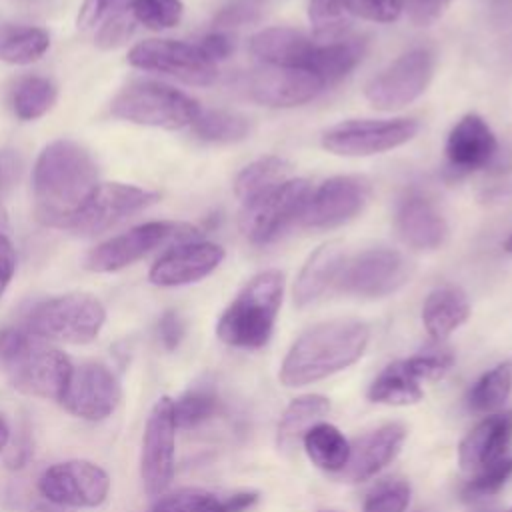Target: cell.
Instances as JSON below:
<instances>
[{"label":"cell","instance_id":"1","mask_svg":"<svg viewBox=\"0 0 512 512\" xmlns=\"http://www.w3.org/2000/svg\"><path fill=\"white\" fill-rule=\"evenodd\" d=\"M96 184L98 170L88 150L72 140L50 142L32 172L38 220L62 230Z\"/></svg>","mask_w":512,"mask_h":512},{"label":"cell","instance_id":"2","mask_svg":"<svg viewBox=\"0 0 512 512\" xmlns=\"http://www.w3.org/2000/svg\"><path fill=\"white\" fill-rule=\"evenodd\" d=\"M370 342V328L362 320H326L304 330L290 346L282 366L280 382L288 388L328 378L352 366Z\"/></svg>","mask_w":512,"mask_h":512},{"label":"cell","instance_id":"3","mask_svg":"<svg viewBox=\"0 0 512 512\" xmlns=\"http://www.w3.org/2000/svg\"><path fill=\"white\" fill-rule=\"evenodd\" d=\"M0 368L16 390L50 400L62 398L72 372L62 350L26 328L0 330Z\"/></svg>","mask_w":512,"mask_h":512},{"label":"cell","instance_id":"4","mask_svg":"<svg viewBox=\"0 0 512 512\" xmlns=\"http://www.w3.org/2000/svg\"><path fill=\"white\" fill-rule=\"evenodd\" d=\"M284 276L278 270L256 274L222 312L216 334L234 348L256 350L268 344L282 304Z\"/></svg>","mask_w":512,"mask_h":512},{"label":"cell","instance_id":"5","mask_svg":"<svg viewBox=\"0 0 512 512\" xmlns=\"http://www.w3.org/2000/svg\"><path fill=\"white\" fill-rule=\"evenodd\" d=\"M110 112L116 118L140 126L180 130L192 126L200 114V106L178 88L154 80H136L114 96Z\"/></svg>","mask_w":512,"mask_h":512},{"label":"cell","instance_id":"6","mask_svg":"<svg viewBox=\"0 0 512 512\" xmlns=\"http://www.w3.org/2000/svg\"><path fill=\"white\" fill-rule=\"evenodd\" d=\"M106 320L102 302L86 292H70L36 304L26 316V330L54 342H92Z\"/></svg>","mask_w":512,"mask_h":512},{"label":"cell","instance_id":"7","mask_svg":"<svg viewBox=\"0 0 512 512\" xmlns=\"http://www.w3.org/2000/svg\"><path fill=\"white\" fill-rule=\"evenodd\" d=\"M198 236V228L188 222L176 220H152L130 228L124 234L112 236L98 244L86 256L84 266L92 272H116L122 270L160 246H176L190 242Z\"/></svg>","mask_w":512,"mask_h":512},{"label":"cell","instance_id":"8","mask_svg":"<svg viewBox=\"0 0 512 512\" xmlns=\"http://www.w3.org/2000/svg\"><path fill=\"white\" fill-rule=\"evenodd\" d=\"M310 194L312 186L306 178H290L254 200L244 202L238 220L242 234L256 246L274 242L302 216Z\"/></svg>","mask_w":512,"mask_h":512},{"label":"cell","instance_id":"9","mask_svg":"<svg viewBox=\"0 0 512 512\" xmlns=\"http://www.w3.org/2000/svg\"><path fill=\"white\" fill-rule=\"evenodd\" d=\"M408 258L394 248H368L350 260L336 278V288L360 298H382L402 288L410 278Z\"/></svg>","mask_w":512,"mask_h":512},{"label":"cell","instance_id":"10","mask_svg":"<svg viewBox=\"0 0 512 512\" xmlns=\"http://www.w3.org/2000/svg\"><path fill=\"white\" fill-rule=\"evenodd\" d=\"M156 200V192L138 186L118 182L96 184L86 202L74 212L62 230L76 236H96L110 230L124 218L148 208Z\"/></svg>","mask_w":512,"mask_h":512},{"label":"cell","instance_id":"11","mask_svg":"<svg viewBox=\"0 0 512 512\" xmlns=\"http://www.w3.org/2000/svg\"><path fill=\"white\" fill-rule=\"evenodd\" d=\"M432 74L434 54L428 48H412L376 74L364 96L378 110H398L424 94Z\"/></svg>","mask_w":512,"mask_h":512},{"label":"cell","instance_id":"12","mask_svg":"<svg viewBox=\"0 0 512 512\" xmlns=\"http://www.w3.org/2000/svg\"><path fill=\"white\" fill-rule=\"evenodd\" d=\"M418 132L414 118L344 120L322 134V146L336 156H372L410 142Z\"/></svg>","mask_w":512,"mask_h":512},{"label":"cell","instance_id":"13","mask_svg":"<svg viewBox=\"0 0 512 512\" xmlns=\"http://www.w3.org/2000/svg\"><path fill=\"white\" fill-rule=\"evenodd\" d=\"M134 68L172 76L192 86H208L216 80V64L204 56L198 44L168 38H152L138 42L128 52Z\"/></svg>","mask_w":512,"mask_h":512},{"label":"cell","instance_id":"14","mask_svg":"<svg viewBox=\"0 0 512 512\" xmlns=\"http://www.w3.org/2000/svg\"><path fill=\"white\" fill-rule=\"evenodd\" d=\"M176 452V422L174 400L162 396L150 410L140 454V476L150 496L166 492L174 478Z\"/></svg>","mask_w":512,"mask_h":512},{"label":"cell","instance_id":"15","mask_svg":"<svg viewBox=\"0 0 512 512\" xmlns=\"http://www.w3.org/2000/svg\"><path fill=\"white\" fill-rule=\"evenodd\" d=\"M38 490L56 506L94 508L106 500L110 478L88 460H66L42 472Z\"/></svg>","mask_w":512,"mask_h":512},{"label":"cell","instance_id":"16","mask_svg":"<svg viewBox=\"0 0 512 512\" xmlns=\"http://www.w3.org/2000/svg\"><path fill=\"white\" fill-rule=\"evenodd\" d=\"M370 182L362 176H332L312 190L300 216L306 228H336L360 214L370 200Z\"/></svg>","mask_w":512,"mask_h":512},{"label":"cell","instance_id":"17","mask_svg":"<svg viewBox=\"0 0 512 512\" xmlns=\"http://www.w3.org/2000/svg\"><path fill=\"white\" fill-rule=\"evenodd\" d=\"M120 396V384L104 364L84 362L72 366L60 402L70 414L96 422L108 418L116 410Z\"/></svg>","mask_w":512,"mask_h":512},{"label":"cell","instance_id":"18","mask_svg":"<svg viewBox=\"0 0 512 512\" xmlns=\"http://www.w3.org/2000/svg\"><path fill=\"white\" fill-rule=\"evenodd\" d=\"M224 260V248L214 242H182L166 250L150 268L148 278L156 286L172 288L198 282L212 274Z\"/></svg>","mask_w":512,"mask_h":512},{"label":"cell","instance_id":"19","mask_svg":"<svg viewBox=\"0 0 512 512\" xmlns=\"http://www.w3.org/2000/svg\"><path fill=\"white\" fill-rule=\"evenodd\" d=\"M324 82L308 70L262 66L250 78V96L270 108H292L314 100L322 90Z\"/></svg>","mask_w":512,"mask_h":512},{"label":"cell","instance_id":"20","mask_svg":"<svg viewBox=\"0 0 512 512\" xmlns=\"http://www.w3.org/2000/svg\"><path fill=\"white\" fill-rule=\"evenodd\" d=\"M406 440V428L398 422L382 424L350 442L346 466L338 472L346 482H364L388 466Z\"/></svg>","mask_w":512,"mask_h":512},{"label":"cell","instance_id":"21","mask_svg":"<svg viewBox=\"0 0 512 512\" xmlns=\"http://www.w3.org/2000/svg\"><path fill=\"white\" fill-rule=\"evenodd\" d=\"M444 152L454 170L476 172L494 160L498 140L482 116L466 114L450 130Z\"/></svg>","mask_w":512,"mask_h":512},{"label":"cell","instance_id":"22","mask_svg":"<svg viewBox=\"0 0 512 512\" xmlns=\"http://www.w3.org/2000/svg\"><path fill=\"white\" fill-rule=\"evenodd\" d=\"M512 442V410L496 412L478 422L458 446L462 470H480L504 458Z\"/></svg>","mask_w":512,"mask_h":512},{"label":"cell","instance_id":"23","mask_svg":"<svg viewBox=\"0 0 512 512\" xmlns=\"http://www.w3.org/2000/svg\"><path fill=\"white\" fill-rule=\"evenodd\" d=\"M318 42L294 28H264L250 38V52L264 66L300 68L310 72Z\"/></svg>","mask_w":512,"mask_h":512},{"label":"cell","instance_id":"24","mask_svg":"<svg viewBox=\"0 0 512 512\" xmlns=\"http://www.w3.org/2000/svg\"><path fill=\"white\" fill-rule=\"evenodd\" d=\"M396 230L414 250H436L448 236V224L438 208L422 194H408L396 210Z\"/></svg>","mask_w":512,"mask_h":512},{"label":"cell","instance_id":"25","mask_svg":"<svg viewBox=\"0 0 512 512\" xmlns=\"http://www.w3.org/2000/svg\"><path fill=\"white\" fill-rule=\"evenodd\" d=\"M344 244L340 240H328L320 244L304 262L296 284H294V302L306 306L318 300L330 286L336 284V278L344 266Z\"/></svg>","mask_w":512,"mask_h":512},{"label":"cell","instance_id":"26","mask_svg":"<svg viewBox=\"0 0 512 512\" xmlns=\"http://www.w3.org/2000/svg\"><path fill=\"white\" fill-rule=\"evenodd\" d=\"M470 316V302L456 286L432 290L422 304V324L434 340H444Z\"/></svg>","mask_w":512,"mask_h":512},{"label":"cell","instance_id":"27","mask_svg":"<svg viewBox=\"0 0 512 512\" xmlns=\"http://www.w3.org/2000/svg\"><path fill=\"white\" fill-rule=\"evenodd\" d=\"M330 412V402L328 398L320 396V394H304L294 398L280 422H278V430H276V444L278 450L282 452H294L296 446L302 442L304 434L318 422H322V418Z\"/></svg>","mask_w":512,"mask_h":512},{"label":"cell","instance_id":"28","mask_svg":"<svg viewBox=\"0 0 512 512\" xmlns=\"http://www.w3.org/2000/svg\"><path fill=\"white\" fill-rule=\"evenodd\" d=\"M364 42L358 38H340L334 42H318L316 54L310 64V72L318 76L324 86L336 84L350 74L362 60Z\"/></svg>","mask_w":512,"mask_h":512},{"label":"cell","instance_id":"29","mask_svg":"<svg viewBox=\"0 0 512 512\" xmlns=\"http://www.w3.org/2000/svg\"><path fill=\"white\" fill-rule=\"evenodd\" d=\"M292 164L280 156H262L244 166L234 180V194L244 204L290 180Z\"/></svg>","mask_w":512,"mask_h":512},{"label":"cell","instance_id":"30","mask_svg":"<svg viewBox=\"0 0 512 512\" xmlns=\"http://www.w3.org/2000/svg\"><path fill=\"white\" fill-rule=\"evenodd\" d=\"M304 450L314 466L324 472L338 474L350 456V442L346 436L328 422L314 424L302 438Z\"/></svg>","mask_w":512,"mask_h":512},{"label":"cell","instance_id":"31","mask_svg":"<svg viewBox=\"0 0 512 512\" xmlns=\"http://www.w3.org/2000/svg\"><path fill=\"white\" fill-rule=\"evenodd\" d=\"M50 48V34L30 24H0V60L8 64H32Z\"/></svg>","mask_w":512,"mask_h":512},{"label":"cell","instance_id":"32","mask_svg":"<svg viewBox=\"0 0 512 512\" xmlns=\"http://www.w3.org/2000/svg\"><path fill=\"white\" fill-rule=\"evenodd\" d=\"M422 396L420 382L406 370L404 360L388 364L368 388V398L372 402L390 406H410L420 402Z\"/></svg>","mask_w":512,"mask_h":512},{"label":"cell","instance_id":"33","mask_svg":"<svg viewBox=\"0 0 512 512\" xmlns=\"http://www.w3.org/2000/svg\"><path fill=\"white\" fill-rule=\"evenodd\" d=\"M58 98L52 80L44 76H24L10 92V108L20 120H36L44 116Z\"/></svg>","mask_w":512,"mask_h":512},{"label":"cell","instance_id":"34","mask_svg":"<svg viewBox=\"0 0 512 512\" xmlns=\"http://www.w3.org/2000/svg\"><path fill=\"white\" fill-rule=\"evenodd\" d=\"M512 392V362H502L484 372L468 390L466 404L470 412L488 414L498 410Z\"/></svg>","mask_w":512,"mask_h":512},{"label":"cell","instance_id":"35","mask_svg":"<svg viewBox=\"0 0 512 512\" xmlns=\"http://www.w3.org/2000/svg\"><path fill=\"white\" fill-rule=\"evenodd\" d=\"M352 12L346 0H310L308 20L316 42H334L346 38L352 24Z\"/></svg>","mask_w":512,"mask_h":512},{"label":"cell","instance_id":"36","mask_svg":"<svg viewBox=\"0 0 512 512\" xmlns=\"http://www.w3.org/2000/svg\"><path fill=\"white\" fill-rule=\"evenodd\" d=\"M192 130L198 138L208 142H240L248 136L250 124L244 116L230 110H200L192 122Z\"/></svg>","mask_w":512,"mask_h":512},{"label":"cell","instance_id":"37","mask_svg":"<svg viewBox=\"0 0 512 512\" xmlns=\"http://www.w3.org/2000/svg\"><path fill=\"white\" fill-rule=\"evenodd\" d=\"M218 410V394L208 384H198L186 390L174 402V422L176 428H194L208 418H212Z\"/></svg>","mask_w":512,"mask_h":512},{"label":"cell","instance_id":"38","mask_svg":"<svg viewBox=\"0 0 512 512\" xmlns=\"http://www.w3.org/2000/svg\"><path fill=\"white\" fill-rule=\"evenodd\" d=\"M128 10L138 24L150 30H166L180 22L184 6L180 0H132Z\"/></svg>","mask_w":512,"mask_h":512},{"label":"cell","instance_id":"39","mask_svg":"<svg viewBox=\"0 0 512 512\" xmlns=\"http://www.w3.org/2000/svg\"><path fill=\"white\" fill-rule=\"evenodd\" d=\"M410 484L402 478H384L366 494L362 512H406Z\"/></svg>","mask_w":512,"mask_h":512},{"label":"cell","instance_id":"40","mask_svg":"<svg viewBox=\"0 0 512 512\" xmlns=\"http://www.w3.org/2000/svg\"><path fill=\"white\" fill-rule=\"evenodd\" d=\"M152 512H226L220 498L200 488H180L162 496Z\"/></svg>","mask_w":512,"mask_h":512},{"label":"cell","instance_id":"41","mask_svg":"<svg viewBox=\"0 0 512 512\" xmlns=\"http://www.w3.org/2000/svg\"><path fill=\"white\" fill-rule=\"evenodd\" d=\"M512 476V458H502L498 462H492L476 472L472 480L462 490L464 500H478L496 494Z\"/></svg>","mask_w":512,"mask_h":512},{"label":"cell","instance_id":"42","mask_svg":"<svg viewBox=\"0 0 512 512\" xmlns=\"http://www.w3.org/2000/svg\"><path fill=\"white\" fill-rule=\"evenodd\" d=\"M454 356L448 350H428L420 352L416 356H410L404 360L406 370L420 382H436L446 376V372L452 368Z\"/></svg>","mask_w":512,"mask_h":512},{"label":"cell","instance_id":"43","mask_svg":"<svg viewBox=\"0 0 512 512\" xmlns=\"http://www.w3.org/2000/svg\"><path fill=\"white\" fill-rule=\"evenodd\" d=\"M266 6H268V0H230L214 16V26L226 30V28L254 24L264 16Z\"/></svg>","mask_w":512,"mask_h":512},{"label":"cell","instance_id":"44","mask_svg":"<svg viewBox=\"0 0 512 512\" xmlns=\"http://www.w3.org/2000/svg\"><path fill=\"white\" fill-rule=\"evenodd\" d=\"M134 24L136 20L132 18L130 10H118L100 24L96 32V44L102 48H116L124 44L132 36Z\"/></svg>","mask_w":512,"mask_h":512},{"label":"cell","instance_id":"45","mask_svg":"<svg viewBox=\"0 0 512 512\" xmlns=\"http://www.w3.org/2000/svg\"><path fill=\"white\" fill-rule=\"evenodd\" d=\"M354 16L374 22H392L404 10V0H346Z\"/></svg>","mask_w":512,"mask_h":512},{"label":"cell","instance_id":"46","mask_svg":"<svg viewBox=\"0 0 512 512\" xmlns=\"http://www.w3.org/2000/svg\"><path fill=\"white\" fill-rule=\"evenodd\" d=\"M126 0H84L78 12V28L88 30L100 26L106 18L122 10Z\"/></svg>","mask_w":512,"mask_h":512},{"label":"cell","instance_id":"47","mask_svg":"<svg viewBox=\"0 0 512 512\" xmlns=\"http://www.w3.org/2000/svg\"><path fill=\"white\" fill-rule=\"evenodd\" d=\"M450 2L452 0H404V8L412 24L430 26L446 12Z\"/></svg>","mask_w":512,"mask_h":512},{"label":"cell","instance_id":"48","mask_svg":"<svg viewBox=\"0 0 512 512\" xmlns=\"http://www.w3.org/2000/svg\"><path fill=\"white\" fill-rule=\"evenodd\" d=\"M158 334H160V340L166 350L178 348V344L184 338V322L178 316V312L168 310L162 314V318L158 322Z\"/></svg>","mask_w":512,"mask_h":512},{"label":"cell","instance_id":"49","mask_svg":"<svg viewBox=\"0 0 512 512\" xmlns=\"http://www.w3.org/2000/svg\"><path fill=\"white\" fill-rule=\"evenodd\" d=\"M198 48L204 52L206 58H210L216 64L218 60H224L232 54L234 40L226 32H212L200 40Z\"/></svg>","mask_w":512,"mask_h":512},{"label":"cell","instance_id":"50","mask_svg":"<svg viewBox=\"0 0 512 512\" xmlns=\"http://www.w3.org/2000/svg\"><path fill=\"white\" fill-rule=\"evenodd\" d=\"M16 270V250L8 236V230L0 228V298L6 292Z\"/></svg>","mask_w":512,"mask_h":512},{"label":"cell","instance_id":"51","mask_svg":"<svg viewBox=\"0 0 512 512\" xmlns=\"http://www.w3.org/2000/svg\"><path fill=\"white\" fill-rule=\"evenodd\" d=\"M256 502H258V492H252V490L236 492V494L228 496L226 500H222L226 512H246V510L252 508Z\"/></svg>","mask_w":512,"mask_h":512},{"label":"cell","instance_id":"52","mask_svg":"<svg viewBox=\"0 0 512 512\" xmlns=\"http://www.w3.org/2000/svg\"><path fill=\"white\" fill-rule=\"evenodd\" d=\"M8 442H10V426L6 418L0 414V452L8 446Z\"/></svg>","mask_w":512,"mask_h":512},{"label":"cell","instance_id":"53","mask_svg":"<svg viewBox=\"0 0 512 512\" xmlns=\"http://www.w3.org/2000/svg\"><path fill=\"white\" fill-rule=\"evenodd\" d=\"M30 512H64V510H60L58 506H48V504H38V506H34Z\"/></svg>","mask_w":512,"mask_h":512},{"label":"cell","instance_id":"54","mask_svg":"<svg viewBox=\"0 0 512 512\" xmlns=\"http://www.w3.org/2000/svg\"><path fill=\"white\" fill-rule=\"evenodd\" d=\"M0 228L8 230V220H6V212H4L2 206H0Z\"/></svg>","mask_w":512,"mask_h":512},{"label":"cell","instance_id":"55","mask_svg":"<svg viewBox=\"0 0 512 512\" xmlns=\"http://www.w3.org/2000/svg\"><path fill=\"white\" fill-rule=\"evenodd\" d=\"M504 250H506V252H512V234L506 238V242H504Z\"/></svg>","mask_w":512,"mask_h":512},{"label":"cell","instance_id":"56","mask_svg":"<svg viewBox=\"0 0 512 512\" xmlns=\"http://www.w3.org/2000/svg\"><path fill=\"white\" fill-rule=\"evenodd\" d=\"M418 512H422V510H418Z\"/></svg>","mask_w":512,"mask_h":512},{"label":"cell","instance_id":"57","mask_svg":"<svg viewBox=\"0 0 512 512\" xmlns=\"http://www.w3.org/2000/svg\"><path fill=\"white\" fill-rule=\"evenodd\" d=\"M510 512H512V510H510Z\"/></svg>","mask_w":512,"mask_h":512}]
</instances>
